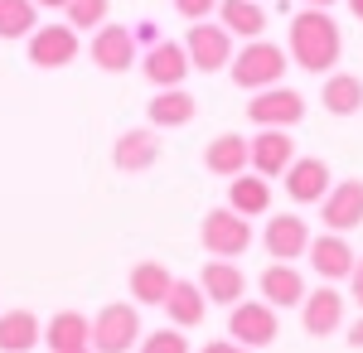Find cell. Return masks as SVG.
Returning a JSON list of instances; mask_svg holds the SVG:
<instances>
[{
	"mask_svg": "<svg viewBox=\"0 0 363 353\" xmlns=\"http://www.w3.org/2000/svg\"><path fill=\"white\" fill-rule=\"evenodd\" d=\"M310 267H315V276L320 281H349L354 276V262H359V252L349 247V237L344 232H320V237H310Z\"/></svg>",
	"mask_w": 363,
	"mask_h": 353,
	"instance_id": "obj_9",
	"label": "cell"
},
{
	"mask_svg": "<svg viewBox=\"0 0 363 353\" xmlns=\"http://www.w3.org/2000/svg\"><path fill=\"white\" fill-rule=\"evenodd\" d=\"M310 291H306V276L296 271L291 262H272L267 271H262V300L272 305V310H291V305H301Z\"/></svg>",
	"mask_w": 363,
	"mask_h": 353,
	"instance_id": "obj_22",
	"label": "cell"
},
{
	"mask_svg": "<svg viewBox=\"0 0 363 353\" xmlns=\"http://www.w3.org/2000/svg\"><path fill=\"white\" fill-rule=\"evenodd\" d=\"M349 15H354V20L363 25V0H349Z\"/></svg>",
	"mask_w": 363,
	"mask_h": 353,
	"instance_id": "obj_39",
	"label": "cell"
},
{
	"mask_svg": "<svg viewBox=\"0 0 363 353\" xmlns=\"http://www.w3.org/2000/svg\"><path fill=\"white\" fill-rule=\"evenodd\" d=\"M169 5H174L184 20H208V15L218 10V0H169Z\"/></svg>",
	"mask_w": 363,
	"mask_h": 353,
	"instance_id": "obj_32",
	"label": "cell"
},
{
	"mask_svg": "<svg viewBox=\"0 0 363 353\" xmlns=\"http://www.w3.org/2000/svg\"><path fill=\"white\" fill-rule=\"evenodd\" d=\"M160 160V140L155 131H145V126H131V131H121L112 145V164L121 174H145L150 164Z\"/></svg>",
	"mask_w": 363,
	"mask_h": 353,
	"instance_id": "obj_18",
	"label": "cell"
},
{
	"mask_svg": "<svg viewBox=\"0 0 363 353\" xmlns=\"http://www.w3.org/2000/svg\"><path fill=\"white\" fill-rule=\"evenodd\" d=\"M184 54H189V63H194L199 73H218L223 63H233V34H228L223 25H208V20H194L189 25V34H184Z\"/></svg>",
	"mask_w": 363,
	"mask_h": 353,
	"instance_id": "obj_6",
	"label": "cell"
},
{
	"mask_svg": "<svg viewBox=\"0 0 363 353\" xmlns=\"http://www.w3.org/2000/svg\"><path fill=\"white\" fill-rule=\"evenodd\" d=\"M189 54H184V44H174V39H160L155 49H145V63H140V73H145V82L160 92V87H184V78H189Z\"/></svg>",
	"mask_w": 363,
	"mask_h": 353,
	"instance_id": "obj_13",
	"label": "cell"
},
{
	"mask_svg": "<svg viewBox=\"0 0 363 353\" xmlns=\"http://www.w3.org/2000/svg\"><path fill=\"white\" fill-rule=\"evenodd\" d=\"M165 315H169L174 329H199L203 315H208L203 286H199V281H174V291H169V300H165Z\"/></svg>",
	"mask_w": 363,
	"mask_h": 353,
	"instance_id": "obj_23",
	"label": "cell"
},
{
	"mask_svg": "<svg viewBox=\"0 0 363 353\" xmlns=\"http://www.w3.org/2000/svg\"><path fill=\"white\" fill-rule=\"evenodd\" d=\"M301 325H306L310 339H330L344 329V296H339L335 286H320V291H310L301 300Z\"/></svg>",
	"mask_w": 363,
	"mask_h": 353,
	"instance_id": "obj_14",
	"label": "cell"
},
{
	"mask_svg": "<svg viewBox=\"0 0 363 353\" xmlns=\"http://www.w3.org/2000/svg\"><path fill=\"white\" fill-rule=\"evenodd\" d=\"M199 353H252V349H242V344H233V339H213V344H203Z\"/></svg>",
	"mask_w": 363,
	"mask_h": 353,
	"instance_id": "obj_34",
	"label": "cell"
},
{
	"mask_svg": "<svg viewBox=\"0 0 363 353\" xmlns=\"http://www.w3.org/2000/svg\"><path fill=\"white\" fill-rule=\"evenodd\" d=\"M107 0H68V25L73 29H102L107 25Z\"/></svg>",
	"mask_w": 363,
	"mask_h": 353,
	"instance_id": "obj_30",
	"label": "cell"
},
{
	"mask_svg": "<svg viewBox=\"0 0 363 353\" xmlns=\"http://www.w3.org/2000/svg\"><path fill=\"white\" fill-rule=\"evenodd\" d=\"M131 34H136V44H145V49H155V44H160V25H155V20H140Z\"/></svg>",
	"mask_w": 363,
	"mask_h": 353,
	"instance_id": "obj_33",
	"label": "cell"
},
{
	"mask_svg": "<svg viewBox=\"0 0 363 353\" xmlns=\"http://www.w3.org/2000/svg\"><path fill=\"white\" fill-rule=\"evenodd\" d=\"M320 223L325 232H354L363 223V179H339L320 203Z\"/></svg>",
	"mask_w": 363,
	"mask_h": 353,
	"instance_id": "obj_11",
	"label": "cell"
},
{
	"mask_svg": "<svg viewBox=\"0 0 363 353\" xmlns=\"http://www.w3.org/2000/svg\"><path fill=\"white\" fill-rule=\"evenodd\" d=\"M78 29L73 25H39L29 34V63L34 68H68L78 58Z\"/></svg>",
	"mask_w": 363,
	"mask_h": 353,
	"instance_id": "obj_8",
	"label": "cell"
},
{
	"mask_svg": "<svg viewBox=\"0 0 363 353\" xmlns=\"http://www.w3.org/2000/svg\"><path fill=\"white\" fill-rule=\"evenodd\" d=\"M247 116L257 126H277V131H291L296 121H306V97L291 92V87H267V92H252Z\"/></svg>",
	"mask_w": 363,
	"mask_h": 353,
	"instance_id": "obj_7",
	"label": "cell"
},
{
	"mask_svg": "<svg viewBox=\"0 0 363 353\" xmlns=\"http://www.w3.org/2000/svg\"><path fill=\"white\" fill-rule=\"evenodd\" d=\"M262 242H267V252H272L277 262H296V257H306V252H310V228H306V218H296V213L267 218Z\"/></svg>",
	"mask_w": 363,
	"mask_h": 353,
	"instance_id": "obj_16",
	"label": "cell"
},
{
	"mask_svg": "<svg viewBox=\"0 0 363 353\" xmlns=\"http://www.w3.org/2000/svg\"><path fill=\"white\" fill-rule=\"evenodd\" d=\"M291 164H296V140H291V131L257 126V136H252V169L262 179H281Z\"/></svg>",
	"mask_w": 363,
	"mask_h": 353,
	"instance_id": "obj_10",
	"label": "cell"
},
{
	"mask_svg": "<svg viewBox=\"0 0 363 353\" xmlns=\"http://www.w3.org/2000/svg\"><path fill=\"white\" fill-rule=\"evenodd\" d=\"M286 49L281 44H267V39H247L238 54H233V63H228V73H233V82L238 87H247V92H267V87H281V78H286Z\"/></svg>",
	"mask_w": 363,
	"mask_h": 353,
	"instance_id": "obj_2",
	"label": "cell"
},
{
	"mask_svg": "<svg viewBox=\"0 0 363 353\" xmlns=\"http://www.w3.org/2000/svg\"><path fill=\"white\" fill-rule=\"evenodd\" d=\"M228 208L242 218H262L267 208H272V184L257 174V169H247V174H238L233 184H228Z\"/></svg>",
	"mask_w": 363,
	"mask_h": 353,
	"instance_id": "obj_25",
	"label": "cell"
},
{
	"mask_svg": "<svg viewBox=\"0 0 363 353\" xmlns=\"http://www.w3.org/2000/svg\"><path fill=\"white\" fill-rule=\"evenodd\" d=\"M140 349V310L136 300H116L92 315V353H131Z\"/></svg>",
	"mask_w": 363,
	"mask_h": 353,
	"instance_id": "obj_3",
	"label": "cell"
},
{
	"mask_svg": "<svg viewBox=\"0 0 363 353\" xmlns=\"http://www.w3.org/2000/svg\"><path fill=\"white\" fill-rule=\"evenodd\" d=\"M44 344V325L34 320V310H5L0 315V353H29Z\"/></svg>",
	"mask_w": 363,
	"mask_h": 353,
	"instance_id": "obj_27",
	"label": "cell"
},
{
	"mask_svg": "<svg viewBox=\"0 0 363 353\" xmlns=\"http://www.w3.org/2000/svg\"><path fill=\"white\" fill-rule=\"evenodd\" d=\"M140 353H194V349H189V339L174 325H165V329H150V334L140 339Z\"/></svg>",
	"mask_w": 363,
	"mask_h": 353,
	"instance_id": "obj_31",
	"label": "cell"
},
{
	"mask_svg": "<svg viewBox=\"0 0 363 353\" xmlns=\"http://www.w3.org/2000/svg\"><path fill=\"white\" fill-rule=\"evenodd\" d=\"M199 242H203L208 257L233 262V257H242L252 247V223L242 213H233V208H213V213H203V223H199Z\"/></svg>",
	"mask_w": 363,
	"mask_h": 353,
	"instance_id": "obj_5",
	"label": "cell"
},
{
	"mask_svg": "<svg viewBox=\"0 0 363 353\" xmlns=\"http://www.w3.org/2000/svg\"><path fill=\"white\" fill-rule=\"evenodd\" d=\"M83 353H92V349H83Z\"/></svg>",
	"mask_w": 363,
	"mask_h": 353,
	"instance_id": "obj_40",
	"label": "cell"
},
{
	"mask_svg": "<svg viewBox=\"0 0 363 353\" xmlns=\"http://www.w3.org/2000/svg\"><path fill=\"white\" fill-rule=\"evenodd\" d=\"M281 334V320L277 310L267 305V300H238L233 310H228V339L233 344H242V349H272Z\"/></svg>",
	"mask_w": 363,
	"mask_h": 353,
	"instance_id": "obj_4",
	"label": "cell"
},
{
	"mask_svg": "<svg viewBox=\"0 0 363 353\" xmlns=\"http://www.w3.org/2000/svg\"><path fill=\"white\" fill-rule=\"evenodd\" d=\"M286 54L296 58L306 73L330 78L339 54H344V34H339L335 15H330V10H301V15L291 20V29H286Z\"/></svg>",
	"mask_w": 363,
	"mask_h": 353,
	"instance_id": "obj_1",
	"label": "cell"
},
{
	"mask_svg": "<svg viewBox=\"0 0 363 353\" xmlns=\"http://www.w3.org/2000/svg\"><path fill=\"white\" fill-rule=\"evenodd\" d=\"M203 164H208V174H218V179H238V174L252 169V140L238 136V131H223V136L208 140Z\"/></svg>",
	"mask_w": 363,
	"mask_h": 353,
	"instance_id": "obj_17",
	"label": "cell"
},
{
	"mask_svg": "<svg viewBox=\"0 0 363 353\" xmlns=\"http://www.w3.org/2000/svg\"><path fill=\"white\" fill-rule=\"evenodd\" d=\"M174 291V271L165 262H136L131 267V300L136 305H165Z\"/></svg>",
	"mask_w": 363,
	"mask_h": 353,
	"instance_id": "obj_24",
	"label": "cell"
},
{
	"mask_svg": "<svg viewBox=\"0 0 363 353\" xmlns=\"http://www.w3.org/2000/svg\"><path fill=\"white\" fill-rule=\"evenodd\" d=\"M34 29H39L34 0H0V39H29Z\"/></svg>",
	"mask_w": 363,
	"mask_h": 353,
	"instance_id": "obj_29",
	"label": "cell"
},
{
	"mask_svg": "<svg viewBox=\"0 0 363 353\" xmlns=\"http://www.w3.org/2000/svg\"><path fill=\"white\" fill-rule=\"evenodd\" d=\"M349 296L359 300V310H363V257L354 262V276H349Z\"/></svg>",
	"mask_w": 363,
	"mask_h": 353,
	"instance_id": "obj_35",
	"label": "cell"
},
{
	"mask_svg": "<svg viewBox=\"0 0 363 353\" xmlns=\"http://www.w3.org/2000/svg\"><path fill=\"white\" fill-rule=\"evenodd\" d=\"M344 339H349V344H354V349H363V320H354V325H349V334H344Z\"/></svg>",
	"mask_w": 363,
	"mask_h": 353,
	"instance_id": "obj_36",
	"label": "cell"
},
{
	"mask_svg": "<svg viewBox=\"0 0 363 353\" xmlns=\"http://www.w3.org/2000/svg\"><path fill=\"white\" fill-rule=\"evenodd\" d=\"M199 102L189 97V87H160L150 102H145V116L155 131H174V126H189L194 121Z\"/></svg>",
	"mask_w": 363,
	"mask_h": 353,
	"instance_id": "obj_21",
	"label": "cell"
},
{
	"mask_svg": "<svg viewBox=\"0 0 363 353\" xmlns=\"http://www.w3.org/2000/svg\"><path fill=\"white\" fill-rule=\"evenodd\" d=\"M320 102H325L330 116H354V111H363V78H354V73H330Z\"/></svg>",
	"mask_w": 363,
	"mask_h": 353,
	"instance_id": "obj_28",
	"label": "cell"
},
{
	"mask_svg": "<svg viewBox=\"0 0 363 353\" xmlns=\"http://www.w3.org/2000/svg\"><path fill=\"white\" fill-rule=\"evenodd\" d=\"M44 344L49 353H83L92 349V320L83 310H58L54 320L44 325Z\"/></svg>",
	"mask_w": 363,
	"mask_h": 353,
	"instance_id": "obj_19",
	"label": "cell"
},
{
	"mask_svg": "<svg viewBox=\"0 0 363 353\" xmlns=\"http://www.w3.org/2000/svg\"><path fill=\"white\" fill-rule=\"evenodd\" d=\"M301 5H306V10H330L335 0H301Z\"/></svg>",
	"mask_w": 363,
	"mask_h": 353,
	"instance_id": "obj_38",
	"label": "cell"
},
{
	"mask_svg": "<svg viewBox=\"0 0 363 353\" xmlns=\"http://www.w3.org/2000/svg\"><path fill=\"white\" fill-rule=\"evenodd\" d=\"M335 189V174L320 155H301V160L286 169V194L296 203H325V194Z\"/></svg>",
	"mask_w": 363,
	"mask_h": 353,
	"instance_id": "obj_15",
	"label": "cell"
},
{
	"mask_svg": "<svg viewBox=\"0 0 363 353\" xmlns=\"http://www.w3.org/2000/svg\"><path fill=\"white\" fill-rule=\"evenodd\" d=\"M199 286H203L208 305H228V310L247 296V276H242V267H238V262H218V257L199 271Z\"/></svg>",
	"mask_w": 363,
	"mask_h": 353,
	"instance_id": "obj_20",
	"label": "cell"
},
{
	"mask_svg": "<svg viewBox=\"0 0 363 353\" xmlns=\"http://www.w3.org/2000/svg\"><path fill=\"white\" fill-rule=\"evenodd\" d=\"M87 54H92V63L102 73H126V68H136V34L121 25H102V29H92Z\"/></svg>",
	"mask_w": 363,
	"mask_h": 353,
	"instance_id": "obj_12",
	"label": "cell"
},
{
	"mask_svg": "<svg viewBox=\"0 0 363 353\" xmlns=\"http://www.w3.org/2000/svg\"><path fill=\"white\" fill-rule=\"evenodd\" d=\"M39 10H68V0H34Z\"/></svg>",
	"mask_w": 363,
	"mask_h": 353,
	"instance_id": "obj_37",
	"label": "cell"
},
{
	"mask_svg": "<svg viewBox=\"0 0 363 353\" xmlns=\"http://www.w3.org/2000/svg\"><path fill=\"white\" fill-rule=\"evenodd\" d=\"M218 25L228 34H242V39H262L267 34V5L262 0H218Z\"/></svg>",
	"mask_w": 363,
	"mask_h": 353,
	"instance_id": "obj_26",
	"label": "cell"
}]
</instances>
